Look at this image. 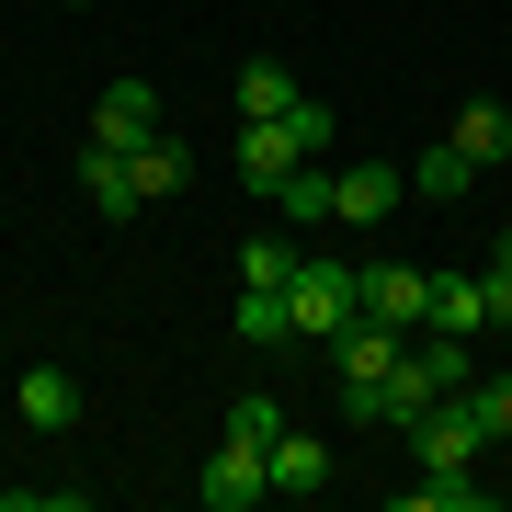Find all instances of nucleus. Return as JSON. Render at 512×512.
Listing matches in <instances>:
<instances>
[{
  "instance_id": "nucleus-3",
  "label": "nucleus",
  "mask_w": 512,
  "mask_h": 512,
  "mask_svg": "<svg viewBox=\"0 0 512 512\" xmlns=\"http://www.w3.org/2000/svg\"><path fill=\"white\" fill-rule=\"evenodd\" d=\"M194 501L205 512H251V501H274V467H262V444H217L194 478Z\"/></svg>"
},
{
  "instance_id": "nucleus-20",
  "label": "nucleus",
  "mask_w": 512,
  "mask_h": 512,
  "mask_svg": "<svg viewBox=\"0 0 512 512\" xmlns=\"http://www.w3.org/2000/svg\"><path fill=\"white\" fill-rule=\"evenodd\" d=\"M456 399L478 410V433H490V444H512V376H467Z\"/></svg>"
},
{
  "instance_id": "nucleus-14",
  "label": "nucleus",
  "mask_w": 512,
  "mask_h": 512,
  "mask_svg": "<svg viewBox=\"0 0 512 512\" xmlns=\"http://www.w3.org/2000/svg\"><path fill=\"white\" fill-rule=\"evenodd\" d=\"M80 194H92L103 217H137V171H126V148H80Z\"/></svg>"
},
{
  "instance_id": "nucleus-16",
  "label": "nucleus",
  "mask_w": 512,
  "mask_h": 512,
  "mask_svg": "<svg viewBox=\"0 0 512 512\" xmlns=\"http://www.w3.org/2000/svg\"><path fill=\"white\" fill-rule=\"evenodd\" d=\"M410 512H490V478H467V467H421V478H410Z\"/></svg>"
},
{
  "instance_id": "nucleus-5",
  "label": "nucleus",
  "mask_w": 512,
  "mask_h": 512,
  "mask_svg": "<svg viewBox=\"0 0 512 512\" xmlns=\"http://www.w3.org/2000/svg\"><path fill=\"white\" fill-rule=\"evenodd\" d=\"M137 137H160V92H148V80H103V103H92V148H137Z\"/></svg>"
},
{
  "instance_id": "nucleus-25",
  "label": "nucleus",
  "mask_w": 512,
  "mask_h": 512,
  "mask_svg": "<svg viewBox=\"0 0 512 512\" xmlns=\"http://www.w3.org/2000/svg\"><path fill=\"white\" fill-rule=\"evenodd\" d=\"M490 330H512V274H490Z\"/></svg>"
},
{
  "instance_id": "nucleus-22",
  "label": "nucleus",
  "mask_w": 512,
  "mask_h": 512,
  "mask_svg": "<svg viewBox=\"0 0 512 512\" xmlns=\"http://www.w3.org/2000/svg\"><path fill=\"white\" fill-rule=\"evenodd\" d=\"M274 433H285L274 387H239V410H228V444H274Z\"/></svg>"
},
{
  "instance_id": "nucleus-2",
  "label": "nucleus",
  "mask_w": 512,
  "mask_h": 512,
  "mask_svg": "<svg viewBox=\"0 0 512 512\" xmlns=\"http://www.w3.org/2000/svg\"><path fill=\"white\" fill-rule=\"evenodd\" d=\"M399 194H410V171H399V160H353V171H330V217H342V228L399 217Z\"/></svg>"
},
{
  "instance_id": "nucleus-10",
  "label": "nucleus",
  "mask_w": 512,
  "mask_h": 512,
  "mask_svg": "<svg viewBox=\"0 0 512 512\" xmlns=\"http://www.w3.org/2000/svg\"><path fill=\"white\" fill-rule=\"evenodd\" d=\"M296 160H308V148H296L285 126H239V183H251V194H285Z\"/></svg>"
},
{
  "instance_id": "nucleus-15",
  "label": "nucleus",
  "mask_w": 512,
  "mask_h": 512,
  "mask_svg": "<svg viewBox=\"0 0 512 512\" xmlns=\"http://www.w3.org/2000/svg\"><path fill=\"white\" fill-rule=\"evenodd\" d=\"M239 342H251V353L296 342V308H285V285H239Z\"/></svg>"
},
{
  "instance_id": "nucleus-7",
  "label": "nucleus",
  "mask_w": 512,
  "mask_h": 512,
  "mask_svg": "<svg viewBox=\"0 0 512 512\" xmlns=\"http://www.w3.org/2000/svg\"><path fill=\"white\" fill-rule=\"evenodd\" d=\"M399 342H410V330H387V319H353L342 342H330V365H342V399H353V387H387Z\"/></svg>"
},
{
  "instance_id": "nucleus-21",
  "label": "nucleus",
  "mask_w": 512,
  "mask_h": 512,
  "mask_svg": "<svg viewBox=\"0 0 512 512\" xmlns=\"http://www.w3.org/2000/svg\"><path fill=\"white\" fill-rule=\"evenodd\" d=\"M467 183H478V160H467L456 137H444V148H421V194H433V205H444V194H467Z\"/></svg>"
},
{
  "instance_id": "nucleus-26",
  "label": "nucleus",
  "mask_w": 512,
  "mask_h": 512,
  "mask_svg": "<svg viewBox=\"0 0 512 512\" xmlns=\"http://www.w3.org/2000/svg\"><path fill=\"white\" fill-rule=\"evenodd\" d=\"M490 274H512V228H501V251H490Z\"/></svg>"
},
{
  "instance_id": "nucleus-8",
  "label": "nucleus",
  "mask_w": 512,
  "mask_h": 512,
  "mask_svg": "<svg viewBox=\"0 0 512 512\" xmlns=\"http://www.w3.org/2000/svg\"><path fill=\"white\" fill-rule=\"evenodd\" d=\"M421 319L478 342V330H490V274H433V285H421Z\"/></svg>"
},
{
  "instance_id": "nucleus-1",
  "label": "nucleus",
  "mask_w": 512,
  "mask_h": 512,
  "mask_svg": "<svg viewBox=\"0 0 512 512\" xmlns=\"http://www.w3.org/2000/svg\"><path fill=\"white\" fill-rule=\"evenodd\" d=\"M285 308H296V330H308V342H342V330L365 319V274H353V262H296Z\"/></svg>"
},
{
  "instance_id": "nucleus-19",
  "label": "nucleus",
  "mask_w": 512,
  "mask_h": 512,
  "mask_svg": "<svg viewBox=\"0 0 512 512\" xmlns=\"http://www.w3.org/2000/svg\"><path fill=\"white\" fill-rule=\"evenodd\" d=\"M296 239H239V285H296Z\"/></svg>"
},
{
  "instance_id": "nucleus-17",
  "label": "nucleus",
  "mask_w": 512,
  "mask_h": 512,
  "mask_svg": "<svg viewBox=\"0 0 512 512\" xmlns=\"http://www.w3.org/2000/svg\"><path fill=\"white\" fill-rule=\"evenodd\" d=\"M456 148H467V160H478V171H490V160H501V148H512V114H501L490 92H478V103H456Z\"/></svg>"
},
{
  "instance_id": "nucleus-9",
  "label": "nucleus",
  "mask_w": 512,
  "mask_h": 512,
  "mask_svg": "<svg viewBox=\"0 0 512 512\" xmlns=\"http://www.w3.org/2000/svg\"><path fill=\"white\" fill-rule=\"evenodd\" d=\"M296 114V69L285 57H251V69H239V126H285Z\"/></svg>"
},
{
  "instance_id": "nucleus-13",
  "label": "nucleus",
  "mask_w": 512,
  "mask_h": 512,
  "mask_svg": "<svg viewBox=\"0 0 512 512\" xmlns=\"http://www.w3.org/2000/svg\"><path fill=\"white\" fill-rule=\"evenodd\" d=\"M421 285H433V274H410V262H376V274H365V319L421 330Z\"/></svg>"
},
{
  "instance_id": "nucleus-23",
  "label": "nucleus",
  "mask_w": 512,
  "mask_h": 512,
  "mask_svg": "<svg viewBox=\"0 0 512 512\" xmlns=\"http://www.w3.org/2000/svg\"><path fill=\"white\" fill-rule=\"evenodd\" d=\"M285 137H296V148H308V160H319V148H330V103H308V92H296V114H285Z\"/></svg>"
},
{
  "instance_id": "nucleus-11",
  "label": "nucleus",
  "mask_w": 512,
  "mask_h": 512,
  "mask_svg": "<svg viewBox=\"0 0 512 512\" xmlns=\"http://www.w3.org/2000/svg\"><path fill=\"white\" fill-rule=\"evenodd\" d=\"M126 171H137V205H160V194H183V183H194V148H183V137H137V148H126Z\"/></svg>"
},
{
  "instance_id": "nucleus-6",
  "label": "nucleus",
  "mask_w": 512,
  "mask_h": 512,
  "mask_svg": "<svg viewBox=\"0 0 512 512\" xmlns=\"http://www.w3.org/2000/svg\"><path fill=\"white\" fill-rule=\"evenodd\" d=\"M262 467H274V501H319V490H330V444H319V433H296V421L262 444Z\"/></svg>"
},
{
  "instance_id": "nucleus-4",
  "label": "nucleus",
  "mask_w": 512,
  "mask_h": 512,
  "mask_svg": "<svg viewBox=\"0 0 512 512\" xmlns=\"http://www.w3.org/2000/svg\"><path fill=\"white\" fill-rule=\"evenodd\" d=\"M410 444H421V467H478L490 433H478L467 399H421V410H410Z\"/></svg>"
},
{
  "instance_id": "nucleus-18",
  "label": "nucleus",
  "mask_w": 512,
  "mask_h": 512,
  "mask_svg": "<svg viewBox=\"0 0 512 512\" xmlns=\"http://www.w3.org/2000/svg\"><path fill=\"white\" fill-rule=\"evenodd\" d=\"M274 217H285V228H319V217H330V171H319V160H296V171H285Z\"/></svg>"
},
{
  "instance_id": "nucleus-24",
  "label": "nucleus",
  "mask_w": 512,
  "mask_h": 512,
  "mask_svg": "<svg viewBox=\"0 0 512 512\" xmlns=\"http://www.w3.org/2000/svg\"><path fill=\"white\" fill-rule=\"evenodd\" d=\"M92 490H0V512H80Z\"/></svg>"
},
{
  "instance_id": "nucleus-12",
  "label": "nucleus",
  "mask_w": 512,
  "mask_h": 512,
  "mask_svg": "<svg viewBox=\"0 0 512 512\" xmlns=\"http://www.w3.org/2000/svg\"><path fill=\"white\" fill-rule=\"evenodd\" d=\"M12 410L35 421V433H69V421H80V376H57V365H35V376L12 387Z\"/></svg>"
}]
</instances>
